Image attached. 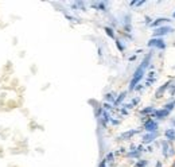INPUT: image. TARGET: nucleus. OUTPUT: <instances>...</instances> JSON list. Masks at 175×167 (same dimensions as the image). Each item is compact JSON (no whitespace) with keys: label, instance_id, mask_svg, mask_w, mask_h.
<instances>
[{"label":"nucleus","instance_id":"c85d7f7f","mask_svg":"<svg viewBox=\"0 0 175 167\" xmlns=\"http://www.w3.org/2000/svg\"><path fill=\"white\" fill-rule=\"evenodd\" d=\"M139 102H140V99H139V97H135V99L131 101V104L133 105V106H136L137 104H139Z\"/></svg>","mask_w":175,"mask_h":167},{"label":"nucleus","instance_id":"7ed1b4c3","mask_svg":"<svg viewBox=\"0 0 175 167\" xmlns=\"http://www.w3.org/2000/svg\"><path fill=\"white\" fill-rule=\"evenodd\" d=\"M143 129H144L145 132H159V124H158L156 120H154L150 117V119L143 124Z\"/></svg>","mask_w":175,"mask_h":167},{"label":"nucleus","instance_id":"4be33fe9","mask_svg":"<svg viewBox=\"0 0 175 167\" xmlns=\"http://www.w3.org/2000/svg\"><path fill=\"white\" fill-rule=\"evenodd\" d=\"M102 106V109L104 111H108V112H113V111H116V108H114L112 104H109V102H104V104L101 105Z\"/></svg>","mask_w":175,"mask_h":167},{"label":"nucleus","instance_id":"c03bdc74","mask_svg":"<svg viewBox=\"0 0 175 167\" xmlns=\"http://www.w3.org/2000/svg\"><path fill=\"white\" fill-rule=\"evenodd\" d=\"M163 165H162V162H159V160H158L156 162V165H155V167H162Z\"/></svg>","mask_w":175,"mask_h":167},{"label":"nucleus","instance_id":"1a4fd4ad","mask_svg":"<svg viewBox=\"0 0 175 167\" xmlns=\"http://www.w3.org/2000/svg\"><path fill=\"white\" fill-rule=\"evenodd\" d=\"M164 137L167 142L174 143L175 142V128H167L164 131Z\"/></svg>","mask_w":175,"mask_h":167},{"label":"nucleus","instance_id":"f03ea898","mask_svg":"<svg viewBox=\"0 0 175 167\" xmlns=\"http://www.w3.org/2000/svg\"><path fill=\"white\" fill-rule=\"evenodd\" d=\"M147 46L151 49H158V50H166V47H167L163 38H151L147 42Z\"/></svg>","mask_w":175,"mask_h":167},{"label":"nucleus","instance_id":"473e14b6","mask_svg":"<svg viewBox=\"0 0 175 167\" xmlns=\"http://www.w3.org/2000/svg\"><path fill=\"white\" fill-rule=\"evenodd\" d=\"M144 23L147 26H151V23H152V19L150 18V16H145V20H144Z\"/></svg>","mask_w":175,"mask_h":167},{"label":"nucleus","instance_id":"6ab92c4d","mask_svg":"<svg viewBox=\"0 0 175 167\" xmlns=\"http://www.w3.org/2000/svg\"><path fill=\"white\" fill-rule=\"evenodd\" d=\"M104 159L107 160V163H109V165H113V163H114V152H108V154L105 155Z\"/></svg>","mask_w":175,"mask_h":167},{"label":"nucleus","instance_id":"f8f14e48","mask_svg":"<svg viewBox=\"0 0 175 167\" xmlns=\"http://www.w3.org/2000/svg\"><path fill=\"white\" fill-rule=\"evenodd\" d=\"M71 10L74 11H85L86 10V7H85V2H74L70 4Z\"/></svg>","mask_w":175,"mask_h":167},{"label":"nucleus","instance_id":"58836bf2","mask_svg":"<svg viewBox=\"0 0 175 167\" xmlns=\"http://www.w3.org/2000/svg\"><path fill=\"white\" fill-rule=\"evenodd\" d=\"M170 124H171V128H175V117L170 119Z\"/></svg>","mask_w":175,"mask_h":167},{"label":"nucleus","instance_id":"f257e3e1","mask_svg":"<svg viewBox=\"0 0 175 167\" xmlns=\"http://www.w3.org/2000/svg\"><path fill=\"white\" fill-rule=\"evenodd\" d=\"M174 33V28L170 27V26H162V27H158L154 30L152 33V38H163L164 35L167 34H171Z\"/></svg>","mask_w":175,"mask_h":167},{"label":"nucleus","instance_id":"b1692460","mask_svg":"<svg viewBox=\"0 0 175 167\" xmlns=\"http://www.w3.org/2000/svg\"><path fill=\"white\" fill-rule=\"evenodd\" d=\"M102 112H104L102 106H101V105H98L97 108H94V116H96L97 119H100V117H101V115H102Z\"/></svg>","mask_w":175,"mask_h":167},{"label":"nucleus","instance_id":"7c9ffc66","mask_svg":"<svg viewBox=\"0 0 175 167\" xmlns=\"http://www.w3.org/2000/svg\"><path fill=\"white\" fill-rule=\"evenodd\" d=\"M143 89H144V85H142V84H137L136 88H135V90H136V92H142Z\"/></svg>","mask_w":175,"mask_h":167},{"label":"nucleus","instance_id":"ea45409f","mask_svg":"<svg viewBox=\"0 0 175 167\" xmlns=\"http://www.w3.org/2000/svg\"><path fill=\"white\" fill-rule=\"evenodd\" d=\"M136 58H137V55L135 54V55H131L130 58H128V61H130V62H133V61H136Z\"/></svg>","mask_w":175,"mask_h":167},{"label":"nucleus","instance_id":"f3484780","mask_svg":"<svg viewBox=\"0 0 175 167\" xmlns=\"http://www.w3.org/2000/svg\"><path fill=\"white\" fill-rule=\"evenodd\" d=\"M154 106H145V108H143L142 111L139 112L140 116H151V115L154 113Z\"/></svg>","mask_w":175,"mask_h":167},{"label":"nucleus","instance_id":"2f4dec72","mask_svg":"<svg viewBox=\"0 0 175 167\" xmlns=\"http://www.w3.org/2000/svg\"><path fill=\"white\" fill-rule=\"evenodd\" d=\"M98 167H108V163H107V160H105V159H102L101 162L98 163Z\"/></svg>","mask_w":175,"mask_h":167},{"label":"nucleus","instance_id":"20e7f679","mask_svg":"<svg viewBox=\"0 0 175 167\" xmlns=\"http://www.w3.org/2000/svg\"><path fill=\"white\" fill-rule=\"evenodd\" d=\"M158 136H159V132H145V134L142 136V143L143 144L150 146L151 143H154L155 140L158 139Z\"/></svg>","mask_w":175,"mask_h":167},{"label":"nucleus","instance_id":"6e6552de","mask_svg":"<svg viewBox=\"0 0 175 167\" xmlns=\"http://www.w3.org/2000/svg\"><path fill=\"white\" fill-rule=\"evenodd\" d=\"M90 7L93 8V10H98V11H102V12H107L108 3L107 2H93V3H90Z\"/></svg>","mask_w":175,"mask_h":167},{"label":"nucleus","instance_id":"412c9836","mask_svg":"<svg viewBox=\"0 0 175 167\" xmlns=\"http://www.w3.org/2000/svg\"><path fill=\"white\" fill-rule=\"evenodd\" d=\"M174 108H175V100H173V101H168L167 104H164V106H163V109H166V111H168V112L174 111Z\"/></svg>","mask_w":175,"mask_h":167},{"label":"nucleus","instance_id":"f704fd0d","mask_svg":"<svg viewBox=\"0 0 175 167\" xmlns=\"http://www.w3.org/2000/svg\"><path fill=\"white\" fill-rule=\"evenodd\" d=\"M143 4H145V2H144V0H139V2H137V0H136V5H135V7H142Z\"/></svg>","mask_w":175,"mask_h":167},{"label":"nucleus","instance_id":"c756f323","mask_svg":"<svg viewBox=\"0 0 175 167\" xmlns=\"http://www.w3.org/2000/svg\"><path fill=\"white\" fill-rule=\"evenodd\" d=\"M109 123H111L112 125H119V124H120V120H117V119H113V117H112Z\"/></svg>","mask_w":175,"mask_h":167},{"label":"nucleus","instance_id":"4468645a","mask_svg":"<svg viewBox=\"0 0 175 167\" xmlns=\"http://www.w3.org/2000/svg\"><path fill=\"white\" fill-rule=\"evenodd\" d=\"M125 158H130V159H142V152H139L136 150V151H128L127 154H125Z\"/></svg>","mask_w":175,"mask_h":167},{"label":"nucleus","instance_id":"39448f33","mask_svg":"<svg viewBox=\"0 0 175 167\" xmlns=\"http://www.w3.org/2000/svg\"><path fill=\"white\" fill-rule=\"evenodd\" d=\"M170 116V112L168 111H166V109H155L154 111V113L151 115V119H158V120H163V119H166V117H168Z\"/></svg>","mask_w":175,"mask_h":167},{"label":"nucleus","instance_id":"423d86ee","mask_svg":"<svg viewBox=\"0 0 175 167\" xmlns=\"http://www.w3.org/2000/svg\"><path fill=\"white\" fill-rule=\"evenodd\" d=\"M140 132H142V129H130V131L123 132V134L117 137V140H130L135 136V135L140 134Z\"/></svg>","mask_w":175,"mask_h":167},{"label":"nucleus","instance_id":"cd10ccee","mask_svg":"<svg viewBox=\"0 0 175 167\" xmlns=\"http://www.w3.org/2000/svg\"><path fill=\"white\" fill-rule=\"evenodd\" d=\"M155 81H156V78H147V81H145L144 84V86H150L151 84H154Z\"/></svg>","mask_w":175,"mask_h":167},{"label":"nucleus","instance_id":"ddd939ff","mask_svg":"<svg viewBox=\"0 0 175 167\" xmlns=\"http://www.w3.org/2000/svg\"><path fill=\"white\" fill-rule=\"evenodd\" d=\"M151 58H152V53H148L147 55L143 58V61H142V63H140V66H142V68H144L145 70H147L148 66H150V63H151Z\"/></svg>","mask_w":175,"mask_h":167},{"label":"nucleus","instance_id":"5701e85b","mask_svg":"<svg viewBox=\"0 0 175 167\" xmlns=\"http://www.w3.org/2000/svg\"><path fill=\"white\" fill-rule=\"evenodd\" d=\"M114 43H116V47L119 49V51H120V53H124L125 47H124V45H123L121 41H120L119 38H116V41H114Z\"/></svg>","mask_w":175,"mask_h":167},{"label":"nucleus","instance_id":"9b49d317","mask_svg":"<svg viewBox=\"0 0 175 167\" xmlns=\"http://www.w3.org/2000/svg\"><path fill=\"white\" fill-rule=\"evenodd\" d=\"M167 22H170V19H167V18H158V19H155V20H152V23H151V27H152V28L162 27L163 23H167Z\"/></svg>","mask_w":175,"mask_h":167},{"label":"nucleus","instance_id":"9d476101","mask_svg":"<svg viewBox=\"0 0 175 167\" xmlns=\"http://www.w3.org/2000/svg\"><path fill=\"white\" fill-rule=\"evenodd\" d=\"M170 142H167V140H162L160 142V146H162V154H163V158L164 159H170L168 158V148H170Z\"/></svg>","mask_w":175,"mask_h":167},{"label":"nucleus","instance_id":"bb28decb","mask_svg":"<svg viewBox=\"0 0 175 167\" xmlns=\"http://www.w3.org/2000/svg\"><path fill=\"white\" fill-rule=\"evenodd\" d=\"M65 18L67 19V20H70V22H80L77 18H74V16H71V15H69V14H65Z\"/></svg>","mask_w":175,"mask_h":167},{"label":"nucleus","instance_id":"a878e982","mask_svg":"<svg viewBox=\"0 0 175 167\" xmlns=\"http://www.w3.org/2000/svg\"><path fill=\"white\" fill-rule=\"evenodd\" d=\"M173 156H175V148H174L173 143H171L170 148H168V158H173Z\"/></svg>","mask_w":175,"mask_h":167},{"label":"nucleus","instance_id":"0eeeda50","mask_svg":"<svg viewBox=\"0 0 175 167\" xmlns=\"http://www.w3.org/2000/svg\"><path fill=\"white\" fill-rule=\"evenodd\" d=\"M171 82H173V80H168V81L163 84L160 88H158L156 92H155V99H160V97H163V94H164L168 90V88H170Z\"/></svg>","mask_w":175,"mask_h":167},{"label":"nucleus","instance_id":"72a5a7b5","mask_svg":"<svg viewBox=\"0 0 175 167\" xmlns=\"http://www.w3.org/2000/svg\"><path fill=\"white\" fill-rule=\"evenodd\" d=\"M123 108H125V109H127V111H128V109H132V108H135V106L132 105L131 102H128V104H124V105H123Z\"/></svg>","mask_w":175,"mask_h":167},{"label":"nucleus","instance_id":"a211bd4d","mask_svg":"<svg viewBox=\"0 0 175 167\" xmlns=\"http://www.w3.org/2000/svg\"><path fill=\"white\" fill-rule=\"evenodd\" d=\"M104 31H105V34H107L108 36H109V38H112V39H114V41H116V33H114V30L112 27H109V26H105L104 27Z\"/></svg>","mask_w":175,"mask_h":167},{"label":"nucleus","instance_id":"a19ab883","mask_svg":"<svg viewBox=\"0 0 175 167\" xmlns=\"http://www.w3.org/2000/svg\"><path fill=\"white\" fill-rule=\"evenodd\" d=\"M136 148H137L136 144H131L130 146V151H136Z\"/></svg>","mask_w":175,"mask_h":167},{"label":"nucleus","instance_id":"37998d69","mask_svg":"<svg viewBox=\"0 0 175 167\" xmlns=\"http://www.w3.org/2000/svg\"><path fill=\"white\" fill-rule=\"evenodd\" d=\"M130 5H131V7H135V5H136V0H132V2H130Z\"/></svg>","mask_w":175,"mask_h":167},{"label":"nucleus","instance_id":"aec40b11","mask_svg":"<svg viewBox=\"0 0 175 167\" xmlns=\"http://www.w3.org/2000/svg\"><path fill=\"white\" fill-rule=\"evenodd\" d=\"M135 167H147L148 166V160H145V159H139V160H136L135 162Z\"/></svg>","mask_w":175,"mask_h":167},{"label":"nucleus","instance_id":"c9c22d12","mask_svg":"<svg viewBox=\"0 0 175 167\" xmlns=\"http://www.w3.org/2000/svg\"><path fill=\"white\" fill-rule=\"evenodd\" d=\"M120 113H121L123 116H127V115H128V111H127L125 108H121V109H120Z\"/></svg>","mask_w":175,"mask_h":167},{"label":"nucleus","instance_id":"2eb2a0df","mask_svg":"<svg viewBox=\"0 0 175 167\" xmlns=\"http://www.w3.org/2000/svg\"><path fill=\"white\" fill-rule=\"evenodd\" d=\"M125 97H127V90L121 92V93H120L119 96L116 97V101H114V104H113L114 108H116V106H119L120 104H123V101H124V100H125Z\"/></svg>","mask_w":175,"mask_h":167},{"label":"nucleus","instance_id":"4c0bfd02","mask_svg":"<svg viewBox=\"0 0 175 167\" xmlns=\"http://www.w3.org/2000/svg\"><path fill=\"white\" fill-rule=\"evenodd\" d=\"M137 151H139V152H142V154H143V152H144V147H143V144H139V146H137Z\"/></svg>","mask_w":175,"mask_h":167},{"label":"nucleus","instance_id":"dca6fc26","mask_svg":"<svg viewBox=\"0 0 175 167\" xmlns=\"http://www.w3.org/2000/svg\"><path fill=\"white\" fill-rule=\"evenodd\" d=\"M116 93H113V92H109V93H107L104 96V100H105V102H109V104L113 105L114 104V101H116Z\"/></svg>","mask_w":175,"mask_h":167},{"label":"nucleus","instance_id":"79ce46f5","mask_svg":"<svg viewBox=\"0 0 175 167\" xmlns=\"http://www.w3.org/2000/svg\"><path fill=\"white\" fill-rule=\"evenodd\" d=\"M144 151H147V152H152V147H151V146H148L147 148L144 150Z\"/></svg>","mask_w":175,"mask_h":167},{"label":"nucleus","instance_id":"e433bc0d","mask_svg":"<svg viewBox=\"0 0 175 167\" xmlns=\"http://www.w3.org/2000/svg\"><path fill=\"white\" fill-rule=\"evenodd\" d=\"M155 71L154 70H151V71H148V78H155Z\"/></svg>","mask_w":175,"mask_h":167},{"label":"nucleus","instance_id":"393cba45","mask_svg":"<svg viewBox=\"0 0 175 167\" xmlns=\"http://www.w3.org/2000/svg\"><path fill=\"white\" fill-rule=\"evenodd\" d=\"M168 94L170 96H175V82L173 81L170 85V88H168Z\"/></svg>","mask_w":175,"mask_h":167},{"label":"nucleus","instance_id":"49530a36","mask_svg":"<svg viewBox=\"0 0 175 167\" xmlns=\"http://www.w3.org/2000/svg\"><path fill=\"white\" fill-rule=\"evenodd\" d=\"M173 18L175 19V11H174V12H173Z\"/></svg>","mask_w":175,"mask_h":167},{"label":"nucleus","instance_id":"a18cd8bd","mask_svg":"<svg viewBox=\"0 0 175 167\" xmlns=\"http://www.w3.org/2000/svg\"><path fill=\"white\" fill-rule=\"evenodd\" d=\"M171 167H175V160L173 162V165H171Z\"/></svg>","mask_w":175,"mask_h":167}]
</instances>
